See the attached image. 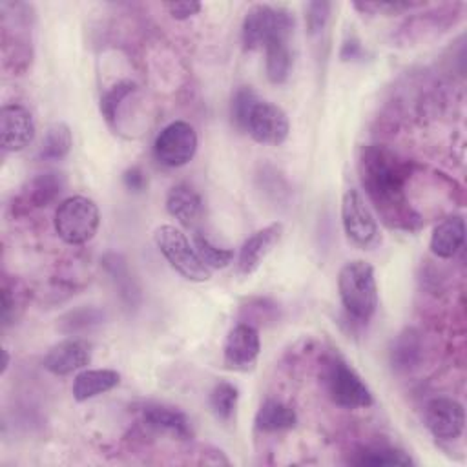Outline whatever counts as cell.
<instances>
[{"label":"cell","instance_id":"28","mask_svg":"<svg viewBox=\"0 0 467 467\" xmlns=\"http://www.w3.org/2000/svg\"><path fill=\"white\" fill-rule=\"evenodd\" d=\"M102 312L99 308L93 306H82V308H75L66 312L60 319H58V328L66 334H75L86 328H91L93 325H99L102 321Z\"/></svg>","mask_w":467,"mask_h":467},{"label":"cell","instance_id":"1","mask_svg":"<svg viewBox=\"0 0 467 467\" xmlns=\"http://www.w3.org/2000/svg\"><path fill=\"white\" fill-rule=\"evenodd\" d=\"M359 182L390 228L414 230L421 223L407 199V182L412 175V162L401 159L385 146H363L358 159Z\"/></svg>","mask_w":467,"mask_h":467},{"label":"cell","instance_id":"5","mask_svg":"<svg viewBox=\"0 0 467 467\" xmlns=\"http://www.w3.org/2000/svg\"><path fill=\"white\" fill-rule=\"evenodd\" d=\"M153 241L170 266L188 281L202 283L212 277V270L199 259L188 237L171 224H162L155 230Z\"/></svg>","mask_w":467,"mask_h":467},{"label":"cell","instance_id":"23","mask_svg":"<svg viewBox=\"0 0 467 467\" xmlns=\"http://www.w3.org/2000/svg\"><path fill=\"white\" fill-rule=\"evenodd\" d=\"M350 463L354 465H372V467H405L412 465V458L394 447H365L359 452H356L354 458H350Z\"/></svg>","mask_w":467,"mask_h":467},{"label":"cell","instance_id":"18","mask_svg":"<svg viewBox=\"0 0 467 467\" xmlns=\"http://www.w3.org/2000/svg\"><path fill=\"white\" fill-rule=\"evenodd\" d=\"M120 383V374L113 368H82L73 378V398L77 401H88L100 396Z\"/></svg>","mask_w":467,"mask_h":467},{"label":"cell","instance_id":"8","mask_svg":"<svg viewBox=\"0 0 467 467\" xmlns=\"http://www.w3.org/2000/svg\"><path fill=\"white\" fill-rule=\"evenodd\" d=\"M197 151V133L186 120H173L164 126L153 142L155 159L168 168L188 164Z\"/></svg>","mask_w":467,"mask_h":467},{"label":"cell","instance_id":"32","mask_svg":"<svg viewBox=\"0 0 467 467\" xmlns=\"http://www.w3.org/2000/svg\"><path fill=\"white\" fill-rule=\"evenodd\" d=\"M421 4H416V2H379V4H356L358 9H363V11H387L389 15H396V13H401V11H407V9H414V7H420Z\"/></svg>","mask_w":467,"mask_h":467},{"label":"cell","instance_id":"24","mask_svg":"<svg viewBox=\"0 0 467 467\" xmlns=\"http://www.w3.org/2000/svg\"><path fill=\"white\" fill-rule=\"evenodd\" d=\"M73 146V135L66 122H53L47 126L42 146H40V159L44 161H60L64 159Z\"/></svg>","mask_w":467,"mask_h":467},{"label":"cell","instance_id":"2","mask_svg":"<svg viewBox=\"0 0 467 467\" xmlns=\"http://www.w3.org/2000/svg\"><path fill=\"white\" fill-rule=\"evenodd\" d=\"M337 292L343 308L356 321H368L378 308V285L374 268L354 259L341 266L337 274Z\"/></svg>","mask_w":467,"mask_h":467},{"label":"cell","instance_id":"33","mask_svg":"<svg viewBox=\"0 0 467 467\" xmlns=\"http://www.w3.org/2000/svg\"><path fill=\"white\" fill-rule=\"evenodd\" d=\"M168 9V13L175 18V20H186L193 15H197L201 11V4L199 2H170L164 5Z\"/></svg>","mask_w":467,"mask_h":467},{"label":"cell","instance_id":"16","mask_svg":"<svg viewBox=\"0 0 467 467\" xmlns=\"http://www.w3.org/2000/svg\"><path fill=\"white\" fill-rule=\"evenodd\" d=\"M142 423H146L150 429L164 434H171L179 440L192 438V425L184 412H181L175 407L159 405V403H148L140 409Z\"/></svg>","mask_w":467,"mask_h":467},{"label":"cell","instance_id":"19","mask_svg":"<svg viewBox=\"0 0 467 467\" xmlns=\"http://www.w3.org/2000/svg\"><path fill=\"white\" fill-rule=\"evenodd\" d=\"M254 423H255V429L261 432L286 431V429L296 427L297 414L290 405H286L279 400H266L259 407Z\"/></svg>","mask_w":467,"mask_h":467},{"label":"cell","instance_id":"26","mask_svg":"<svg viewBox=\"0 0 467 467\" xmlns=\"http://www.w3.org/2000/svg\"><path fill=\"white\" fill-rule=\"evenodd\" d=\"M193 248L199 255V259L206 265V268L210 270H219V268H226L232 261H234V250L230 248H221L215 246L208 237L195 234L193 237Z\"/></svg>","mask_w":467,"mask_h":467},{"label":"cell","instance_id":"9","mask_svg":"<svg viewBox=\"0 0 467 467\" xmlns=\"http://www.w3.org/2000/svg\"><path fill=\"white\" fill-rule=\"evenodd\" d=\"M423 421L434 438L452 441L463 432L465 410L454 398L438 396L425 403Z\"/></svg>","mask_w":467,"mask_h":467},{"label":"cell","instance_id":"7","mask_svg":"<svg viewBox=\"0 0 467 467\" xmlns=\"http://www.w3.org/2000/svg\"><path fill=\"white\" fill-rule=\"evenodd\" d=\"M341 224H343L347 239L363 250L372 248L379 243L378 223H376L370 208L367 206L363 195L354 188H350L343 193Z\"/></svg>","mask_w":467,"mask_h":467},{"label":"cell","instance_id":"13","mask_svg":"<svg viewBox=\"0 0 467 467\" xmlns=\"http://www.w3.org/2000/svg\"><path fill=\"white\" fill-rule=\"evenodd\" d=\"M91 361V345L84 339L69 337L53 345L44 356V368L55 376H67L82 370Z\"/></svg>","mask_w":467,"mask_h":467},{"label":"cell","instance_id":"21","mask_svg":"<svg viewBox=\"0 0 467 467\" xmlns=\"http://www.w3.org/2000/svg\"><path fill=\"white\" fill-rule=\"evenodd\" d=\"M292 67V51L288 40H274L265 46V69L272 84L286 82Z\"/></svg>","mask_w":467,"mask_h":467},{"label":"cell","instance_id":"6","mask_svg":"<svg viewBox=\"0 0 467 467\" xmlns=\"http://www.w3.org/2000/svg\"><path fill=\"white\" fill-rule=\"evenodd\" d=\"M323 383L330 400L345 409H367L374 403L372 392L361 376L341 358H330L325 365Z\"/></svg>","mask_w":467,"mask_h":467},{"label":"cell","instance_id":"34","mask_svg":"<svg viewBox=\"0 0 467 467\" xmlns=\"http://www.w3.org/2000/svg\"><path fill=\"white\" fill-rule=\"evenodd\" d=\"M122 182L131 192H142L146 188V184H148L144 171L140 168H137V166H131V168H128L122 173Z\"/></svg>","mask_w":467,"mask_h":467},{"label":"cell","instance_id":"14","mask_svg":"<svg viewBox=\"0 0 467 467\" xmlns=\"http://www.w3.org/2000/svg\"><path fill=\"white\" fill-rule=\"evenodd\" d=\"M283 235V224L281 223H272L257 232H254L239 248L237 255V270L243 275L254 274L265 257L272 252V248L279 243Z\"/></svg>","mask_w":467,"mask_h":467},{"label":"cell","instance_id":"17","mask_svg":"<svg viewBox=\"0 0 467 467\" xmlns=\"http://www.w3.org/2000/svg\"><path fill=\"white\" fill-rule=\"evenodd\" d=\"M465 243V221L462 215H449L441 219L429 241L431 252L440 259H451L454 257Z\"/></svg>","mask_w":467,"mask_h":467},{"label":"cell","instance_id":"4","mask_svg":"<svg viewBox=\"0 0 467 467\" xmlns=\"http://www.w3.org/2000/svg\"><path fill=\"white\" fill-rule=\"evenodd\" d=\"M55 232L67 244H84L91 241L100 224L99 206L93 199L73 195L64 199L55 210Z\"/></svg>","mask_w":467,"mask_h":467},{"label":"cell","instance_id":"12","mask_svg":"<svg viewBox=\"0 0 467 467\" xmlns=\"http://www.w3.org/2000/svg\"><path fill=\"white\" fill-rule=\"evenodd\" d=\"M36 133L31 111L22 104H5L0 109V144L4 151L27 148Z\"/></svg>","mask_w":467,"mask_h":467},{"label":"cell","instance_id":"10","mask_svg":"<svg viewBox=\"0 0 467 467\" xmlns=\"http://www.w3.org/2000/svg\"><path fill=\"white\" fill-rule=\"evenodd\" d=\"M261 352V337L254 325L237 323L230 328L223 345V361L230 370H250Z\"/></svg>","mask_w":467,"mask_h":467},{"label":"cell","instance_id":"15","mask_svg":"<svg viewBox=\"0 0 467 467\" xmlns=\"http://www.w3.org/2000/svg\"><path fill=\"white\" fill-rule=\"evenodd\" d=\"M166 210L184 228L195 230L202 219L204 204H202V199L197 193V190H193L186 182H179V184L171 186V190L166 195Z\"/></svg>","mask_w":467,"mask_h":467},{"label":"cell","instance_id":"20","mask_svg":"<svg viewBox=\"0 0 467 467\" xmlns=\"http://www.w3.org/2000/svg\"><path fill=\"white\" fill-rule=\"evenodd\" d=\"M421 337L414 328H405L392 343L390 348V363L396 370H410L418 367L421 359Z\"/></svg>","mask_w":467,"mask_h":467},{"label":"cell","instance_id":"22","mask_svg":"<svg viewBox=\"0 0 467 467\" xmlns=\"http://www.w3.org/2000/svg\"><path fill=\"white\" fill-rule=\"evenodd\" d=\"M66 188V175L58 171H46L31 179L27 188V201L33 206L51 204Z\"/></svg>","mask_w":467,"mask_h":467},{"label":"cell","instance_id":"11","mask_svg":"<svg viewBox=\"0 0 467 467\" xmlns=\"http://www.w3.org/2000/svg\"><path fill=\"white\" fill-rule=\"evenodd\" d=\"M246 131L259 144L279 146L288 137L290 122L286 113L279 106L266 100H259L252 109Z\"/></svg>","mask_w":467,"mask_h":467},{"label":"cell","instance_id":"31","mask_svg":"<svg viewBox=\"0 0 467 467\" xmlns=\"http://www.w3.org/2000/svg\"><path fill=\"white\" fill-rule=\"evenodd\" d=\"M20 305H22L20 292H16L15 286H11L7 281H4V286H2V321H4L5 327L11 321L16 319L18 310L24 308Z\"/></svg>","mask_w":467,"mask_h":467},{"label":"cell","instance_id":"3","mask_svg":"<svg viewBox=\"0 0 467 467\" xmlns=\"http://www.w3.org/2000/svg\"><path fill=\"white\" fill-rule=\"evenodd\" d=\"M294 31V15L285 7L257 4L248 9L241 26L244 49L265 47L274 40H288Z\"/></svg>","mask_w":467,"mask_h":467},{"label":"cell","instance_id":"29","mask_svg":"<svg viewBox=\"0 0 467 467\" xmlns=\"http://www.w3.org/2000/svg\"><path fill=\"white\" fill-rule=\"evenodd\" d=\"M259 102L257 93L250 88V86H241L239 89H235L234 97H232V106H230V113H232V120L234 124L246 131L248 126V119L252 115V109L255 108V104Z\"/></svg>","mask_w":467,"mask_h":467},{"label":"cell","instance_id":"30","mask_svg":"<svg viewBox=\"0 0 467 467\" xmlns=\"http://www.w3.org/2000/svg\"><path fill=\"white\" fill-rule=\"evenodd\" d=\"M330 9L332 4L330 2H310L306 4V29L310 35H317L323 31V27L327 26L328 18H330Z\"/></svg>","mask_w":467,"mask_h":467},{"label":"cell","instance_id":"35","mask_svg":"<svg viewBox=\"0 0 467 467\" xmlns=\"http://www.w3.org/2000/svg\"><path fill=\"white\" fill-rule=\"evenodd\" d=\"M2 354H4V367H2V372H5V368H7V365H9V354H7V348H4V350H2Z\"/></svg>","mask_w":467,"mask_h":467},{"label":"cell","instance_id":"27","mask_svg":"<svg viewBox=\"0 0 467 467\" xmlns=\"http://www.w3.org/2000/svg\"><path fill=\"white\" fill-rule=\"evenodd\" d=\"M137 89L135 82L131 80H120L117 84H113L102 97H100V113L102 117L109 122L115 124L117 122V113L119 108L122 106V102Z\"/></svg>","mask_w":467,"mask_h":467},{"label":"cell","instance_id":"25","mask_svg":"<svg viewBox=\"0 0 467 467\" xmlns=\"http://www.w3.org/2000/svg\"><path fill=\"white\" fill-rule=\"evenodd\" d=\"M239 390L230 381H217L210 390V407L217 420L228 421L237 407Z\"/></svg>","mask_w":467,"mask_h":467}]
</instances>
